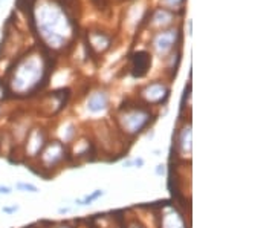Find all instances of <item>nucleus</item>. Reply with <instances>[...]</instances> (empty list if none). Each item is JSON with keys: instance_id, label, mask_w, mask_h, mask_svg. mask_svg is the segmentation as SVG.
Listing matches in <instances>:
<instances>
[{"instance_id": "5", "label": "nucleus", "mask_w": 275, "mask_h": 228, "mask_svg": "<svg viewBox=\"0 0 275 228\" xmlns=\"http://www.w3.org/2000/svg\"><path fill=\"white\" fill-rule=\"evenodd\" d=\"M161 228H186V225L179 212L167 209L161 216Z\"/></svg>"}, {"instance_id": "8", "label": "nucleus", "mask_w": 275, "mask_h": 228, "mask_svg": "<svg viewBox=\"0 0 275 228\" xmlns=\"http://www.w3.org/2000/svg\"><path fill=\"white\" fill-rule=\"evenodd\" d=\"M145 97L149 98V101H152V103H161L168 97V91L161 85H153V86L147 88Z\"/></svg>"}, {"instance_id": "20", "label": "nucleus", "mask_w": 275, "mask_h": 228, "mask_svg": "<svg viewBox=\"0 0 275 228\" xmlns=\"http://www.w3.org/2000/svg\"><path fill=\"white\" fill-rule=\"evenodd\" d=\"M0 114H2V109H0Z\"/></svg>"}, {"instance_id": "12", "label": "nucleus", "mask_w": 275, "mask_h": 228, "mask_svg": "<svg viewBox=\"0 0 275 228\" xmlns=\"http://www.w3.org/2000/svg\"><path fill=\"white\" fill-rule=\"evenodd\" d=\"M11 193H12V189L9 187V185H3V184H0V195L9 196Z\"/></svg>"}, {"instance_id": "19", "label": "nucleus", "mask_w": 275, "mask_h": 228, "mask_svg": "<svg viewBox=\"0 0 275 228\" xmlns=\"http://www.w3.org/2000/svg\"><path fill=\"white\" fill-rule=\"evenodd\" d=\"M71 2V0H65V3H69Z\"/></svg>"}, {"instance_id": "7", "label": "nucleus", "mask_w": 275, "mask_h": 228, "mask_svg": "<svg viewBox=\"0 0 275 228\" xmlns=\"http://www.w3.org/2000/svg\"><path fill=\"white\" fill-rule=\"evenodd\" d=\"M107 105H109L107 95H105L104 92H96V94H93V95L89 98V101H88V109H89L92 114H99V112L105 111Z\"/></svg>"}, {"instance_id": "13", "label": "nucleus", "mask_w": 275, "mask_h": 228, "mask_svg": "<svg viewBox=\"0 0 275 228\" xmlns=\"http://www.w3.org/2000/svg\"><path fill=\"white\" fill-rule=\"evenodd\" d=\"M155 173L158 176H164L165 175V164H159L158 167H156V170H155Z\"/></svg>"}, {"instance_id": "16", "label": "nucleus", "mask_w": 275, "mask_h": 228, "mask_svg": "<svg viewBox=\"0 0 275 228\" xmlns=\"http://www.w3.org/2000/svg\"><path fill=\"white\" fill-rule=\"evenodd\" d=\"M2 98H5V89H3V86L0 85V100Z\"/></svg>"}, {"instance_id": "3", "label": "nucleus", "mask_w": 275, "mask_h": 228, "mask_svg": "<svg viewBox=\"0 0 275 228\" xmlns=\"http://www.w3.org/2000/svg\"><path fill=\"white\" fill-rule=\"evenodd\" d=\"M46 146L45 142V135L40 129H32V132L28 135L26 138V144H25V153L29 158H35L40 155V152L43 150V147Z\"/></svg>"}, {"instance_id": "14", "label": "nucleus", "mask_w": 275, "mask_h": 228, "mask_svg": "<svg viewBox=\"0 0 275 228\" xmlns=\"http://www.w3.org/2000/svg\"><path fill=\"white\" fill-rule=\"evenodd\" d=\"M129 228H145L142 224H139V222H132L130 225H129Z\"/></svg>"}, {"instance_id": "10", "label": "nucleus", "mask_w": 275, "mask_h": 228, "mask_svg": "<svg viewBox=\"0 0 275 228\" xmlns=\"http://www.w3.org/2000/svg\"><path fill=\"white\" fill-rule=\"evenodd\" d=\"M15 189L20 192H28V193H38V187L31 182H17Z\"/></svg>"}, {"instance_id": "11", "label": "nucleus", "mask_w": 275, "mask_h": 228, "mask_svg": "<svg viewBox=\"0 0 275 228\" xmlns=\"http://www.w3.org/2000/svg\"><path fill=\"white\" fill-rule=\"evenodd\" d=\"M20 210V207L18 205H11V207H8V205H3L2 207V213H5V215H14V213H17Z\"/></svg>"}, {"instance_id": "2", "label": "nucleus", "mask_w": 275, "mask_h": 228, "mask_svg": "<svg viewBox=\"0 0 275 228\" xmlns=\"http://www.w3.org/2000/svg\"><path fill=\"white\" fill-rule=\"evenodd\" d=\"M66 155V147H65V142L61 141H52L48 142L46 146L43 147V150L40 152V161L41 164L45 165V169H51L58 165L63 159H65Z\"/></svg>"}, {"instance_id": "1", "label": "nucleus", "mask_w": 275, "mask_h": 228, "mask_svg": "<svg viewBox=\"0 0 275 228\" xmlns=\"http://www.w3.org/2000/svg\"><path fill=\"white\" fill-rule=\"evenodd\" d=\"M150 119H152V115L147 111L135 109V111L125 112L121 116L119 121H121V127H122L124 133L130 135V136H135V135L141 133L147 126H149Z\"/></svg>"}, {"instance_id": "9", "label": "nucleus", "mask_w": 275, "mask_h": 228, "mask_svg": "<svg viewBox=\"0 0 275 228\" xmlns=\"http://www.w3.org/2000/svg\"><path fill=\"white\" fill-rule=\"evenodd\" d=\"M105 195V192L104 190H95L93 193H91V195H88V196H84L83 199H77L75 201V204L77 205H80V207H84V205H91L92 202H95L96 199H99L101 196H104Z\"/></svg>"}, {"instance_id": "17", "label": "nucleus", "mask_w": 275, "mask_h": 228, "mask_svg": "<svg viewBox=\"0 0 275 228\" xmlns=\"http://www.w3.org/2000/svg\"><path fill=\"white\" fill-rule=\"evenodd\" d=\"M54 228H72V227L68 225V224H60V225H57V227H54Z\"/></svg>"}, {"instance_id": "15", "label": "nucleus", "mask_w": 275, "mask_h": 228, "mask_svg": "<svg viewBox=\"0 0 275 228\" xmlns=\"http://www.w3.org/2000/svg\"><path fill=\"white\" fill-rule=\"evenodd\" d=\"M60 215H66V213H71V209H60L58 210Z\"/></svg>"}, {"instance_id": "18", "label": "nucleus", "mask_w": 275, "mask_h": 228, "mask_svg": "<svg viewBox=\"0 0 275 228\" xmlns=\"http://www.w3.org/2000/svg\"><path fill=\"white\" fill-rule=\"evenodd\" d=\"M2 144H3V136H2V133H0V149H2Z\"/></svg>"}, {"instance_id": "6", "label": "nucleus", "mask_w": 275, "mask_h": 228, "mask_svg": "<svg viewBox=\"0 0 275 228\" xmlns=\"http://www.w3.org/2000/svg\"><path fill=\"white\" fill-rule=\"evenodd\" d=\"M150 55L147 52H136L133 55V66H132V74L133 77H144L150 68Z\"/></svg>"}, {"instance_id": "4", "label": "nucleus", "mask_w": 275, "mask_h": 228, "mask_svg": "<svg viewBox=\"0 0 275 228\" xmlns=\"http://www.w3.org/2000/svg\"><path fill=\"white\" fill-rule=\"evenodd\" d=\"M176 149H178L181 156H189L191 155V127L189 126H185L178 133Z\"/></svg>"}]
</instances>
